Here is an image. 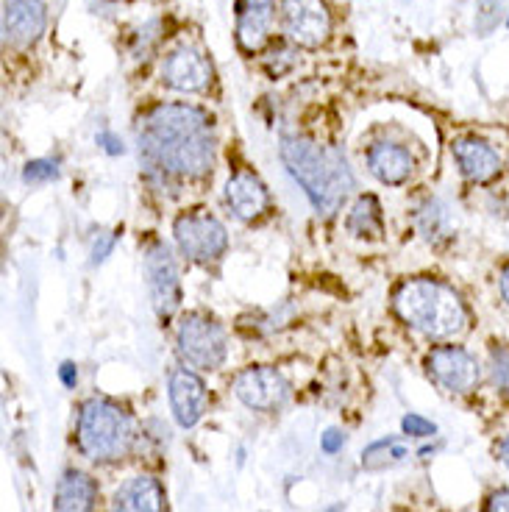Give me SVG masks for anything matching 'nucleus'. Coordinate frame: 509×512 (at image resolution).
Returning a JSON list of instances; mask_svg holds the SVG:
<instances>
[{"mask_svg": "<svg viewBox=\"0 0 509 512\" xmlns=\"http://www.w3.org/2000/svg\"><path fill=\"white\" fill-rule=\"evenodd\" d=\"M234 393H237V398H240L248 410L273 412L281 410L287 404V398H290V382L276 368L256 365V368H248V371H242L234 379Z\"/></svg>", "mask_w": 509, "mask_h": 512, "instance_id": "obj_9", "label": "nucleus"}, {"mask_svg": "<svg viewBox=\"0 0 509 512\" xmlns=\"http://www.w3.org/2000/svg\"><path fill=\"white\" fill-rule=\"evenodd\" d=\"M131 418L109 398H90L78 415V451L95 462L120 460L131 448Z\"/></svg>", "mask_w": 509, "mask_h": 512, "instance_id": "obj_4", "label": "nucleus"}, {"mask_svg": "<svg viewBox=\"0 0 509 512\" xmlns=\"http://www.w3.org/2000/svg\"><path fill=\"white\" fill-rule=\"evenodd\" d=\"M273 26V6L268 9H242L237 12V42L245 53H256L268 42Z\"/></svg>", "mask_w": 509, "mask_h": 512, "instance_id": "obj_19", "label": "nucleus"}, {"mask_svg": "<svg viewBox=\"0 0 509 512\" xmlns=\"http://www.w3.org/2000/svg\"><path fill=\"white\" fill-rule=\"evenodd\" d=\"M162 81L165 87L184 92V95L204 92L212 84V64L198 48L181 45L162 64Z\"/></svg>", "mask_w": 509, "mask_h": 512, "instance_id": "obj_12", "label": "nucleus"}, {"mask_svg": "<svg viewBox=\"0 0 509 512\" xmlns=\"http://www.w3.org/2000/svg\"><path fill=\"white\" fill-rule=\"evenodd\" d=\"M115 248V237L112 234H98V240L92 245V262H103Z\"/></svg>", "mask_w": 509, "mask_h": 512, "instance_id": "obj_29", "label": "nucleus"}, {"mask_svg": "<svg viewBox=\"0 0 509 512\" xmlns=\"http://www.w3.org/2000/svg\"><path fill=\"white\" fill-rule=\"evenodd\" d=\"M176 351L190 368L217 371L226 362V332L204 312L184 315L176 332Z\"/></svg>", "mask_w": 509, "mask_h": 512, "instance_id": "obj_5", "label": "nucleus"}, {"mask_svg": "<svg viewBox=\"0 0 509 512\" xmlns=\"http://www.w3.org/2000/svg\"><path fill=\"white\" fill-rule=\"evenodd\" d=\"M498 457H501V462L509 468V437L501 440V446H498Z\"/></svg>", "mask_w": 509, "mask_h": 512, "instance_id": "obj_34", "label": "nucleus"}, {"mask_svg": "<svg viewBox=\"0 0 509 512\" xmlns=\"http://www.w3.org/2000/svg\"><path fill=\"white\" fill-rule=\"evenodd\" d=\"M173 237H176V245L179 251L192 262L198 265H209V262H217L226 245H229V234H226V226L217 218H212L209 212H190V215H181L173 223Z\"/></svg>", "mask_w": 509, "mask_h": 512, "instance_id": "obj_6", "label": "nucleus"}, {"mask_svg": "<svg viewBox=\"0 0 509 512\" xmlns=\"http://www.w3.org/2000/svg\"><path fill=\"white\" fill-rule=\"evenodd\" d=\"M273 6V0H237V12L242 9H268Z\"/></svg>", "mask_w": 509, "mask_h": 512, "instance_id": "obj_32", "label": "nucleus"}, {"mask_svg": "<svg viewBox=\"0 0 509 512\" xmlns=\"http://www.w3.org/2000/svg\"><path fill=\"white\" fill-rule=\"evenodd\" d=\"M462 176L473 184H490L501 173V156L490 142L479 137H462L451 145Z\"/></svg>", "mask_w": 509, "mask_h": 512, "instance_id": "obj_14", "label": "nucleus"}, {"mask_svg": "<svg viewBox=\"0 0 509 512\" xmlns=\"http://www.w3.org/2000/svg\"><path fill=\"white\" fill-rule=\"evenodd\" d=\"M59 376H62V382L67 384V387H76L78 382V371L73 362H62V368H59Z\"/></svg>", "mask_w": 509, "mask_h": 512, "instance_id": "obj_31", "label": "nucleus"}, {"mask_svg": "<svg viewBox=\"0 0 509 512\" xmlns=\"http://www.w3.org/2000/svg\"><path fill=\"white\" fill-rule=\"evenodd\" d=\"M281 162L287 173L293 176L301 190L306 192L309 204L315 212L329 218L343 204L345 195L354 190V173L345 162V156L331 148V145H318V142L287 134L281 137Z\"/></svg>", "mask_w": 509, "mask_h": 512, "instance_id": "obj_2", "label": "nucleus"}, {"mask_svg": "<svg viewBox=\"0 0 509 512\" xmlns=\"http://www.w3.org/2000/svg\"><path fill=\"white\" fill-rule=\"evenodd\" d=\"M95 499H98V487L90 476L81 471H67L56 487L53 512H92Z\"/></svg>", "mask_w": 509, "mask_h": 512, "instance_id": "obj_18", "label": "nucleus"}, {"mask_svg": "<svg viewBox=\"0 0 509 512\" xmlns=\"http://www.w3.org/2000/svg\"><path fill=\"white\" fill-rule=\"evenodd\" d=\"M56 179H59V165L53 159H34L23 170V181L26 184H48V181Z\"/></svg>", "mask_w": 509, "mask_h": 512, "instance_id": "obj_25", "label": "nucleus"}, {"mask_svg": "<svg viewBox=\"0 0 509 512\" xmlns=\"http://www.w3.org/2000/svg\"><path fill=\"white\" fill-rule=\"evenodd\" d=\"M345 446V432L340 429H326V435L320 437V448L326 451V454H337V451H343Z\"/></svg>", "mask_w": 509, "mask_h": 512, "instance_id": "obj_28", "label": "nucleus"}, {"mask_svg": "<svg viewBox=\"0 0 509 512\" xmlns=\"http://www.w3.org/2000/svg\"><path fill=\"white\" fill-rule=\"evenodd\" d=\"M226 204L240 220H256L268 212L270 195L268 187L256 179L254 173L240 170L226 181Z\"/></svg>", "mask_w": 509, "mask_h": 512, "instance_id": "obj_15", "label": "nucleus"}, {"mask_svg": "<svg viewBox=\"0 0 509 512\" xmlns=\"http://www.w3.org/2000/svg\"><path fill=\"white\" fill-rule=\"evenodd\" d=\"M504 17V0H476V17H473V26L476 31L487 37L490 31H496L498 23Z\"/></svg>", "mask_w": 509, "mask_h": 512, "instance_id": "obj_24", "label": "nucleus"}, {"mask_svg": "<svg viewBox=\"0 0 509 512\" xmlns=\"http://www.w3.org/2000/svg\"><path fill=\"white\" fill-rule=\"evenodd\" d=\"M170 410L179 426L190 429L204 418L206 412V384L198 373L179 368L170 373Z\"/></svg>", "mask_w": 509, "mask_h": 512, "instance_id": "obj_13", "label": "nucleus"}, {"mask_svg": "<svg viewBox=\"0 0 509 512\" xmlns=\"http://www.w3.org/2000/svg\"><path fill=\"white\" fill-rule=\"evenodd\" d=\"M398 318L429 340H451L468 329V307L454 287L434 279H412L393 298Z\"/></svg>", "mask_w": 509, "mask_h": 512, "instance_id": "obj_3", "label": "nucleus"}, {"mask_svg": "<svg viewBox=\"0 0 509 512\" xmlns=\"http://www.w3.org/2000/svg\"><path fill=\"white\" fill-rule=\"evenodd\" d=\"M3 42L6 48L26 51L37 45L48 26L45 0H3Z\"/></svg>", "mask_w": 509, "mask_h": 512, "instance_id": "obj_11", "label": "nucleus"}, {"mask_svg": "<svg viewBox=\"0 0 509 512\" xmlns=\"http://www.w3.org/2000/svg\"><path fill=\"white\" fill-rule=\"evenodd\" d=\"M487 371H490V382L501 393H509V346L504 343H496L490 346V354H487Z\"/></svg>", "mask_w": 509, "mask_h": 512, "instance_id": "obj_22", "label": "nucleus"}, {"mask_svg": "<svg viewBox=\"0 0 509 512\" xmlns=\"http://www.w3.org/2000/svg\"><path fill=\"white\" fill-rule=\"evenodd\" d=\"M484 512H509V490L507 487H501V490H496V493L487 499V504H484Z\"/></svg>", "mask_w": 509, "mask_h": 512, "instance_id": "obj_30", "label": "nucleus"}, {"mask_svg": "<svg viewBox=\"0 0 509 512\" xmlns=\"http://www.w3.org/2000/svg\"><path fill=\"white\" fill-rule=\"evenodd\" d=\"M409 451L404 446H398V440L395 437H387V440H379V443H373V446L362 454V462L368 465V468H379L384 462H395V460H404Z\"/></svg>", "mask_w": 509, "mask_h": 512, "instance_id": "obj_23", "label": "nucleus"}, {"mask_svg": "<svg viewBox=\"0 0 509 512\" xmlns=\"http://www.w3.org/2000/svg\"><path fill=\"white\" fill-rule=\"evenodd\" d=\"M368 167L382 184H404L415 170V159L395 142H376L368 151Z\"/></svg>", "mask_w": 509, "mask_h": 512, "instance_id": "obj_17", "label": "nucleus"}, {"mask_svg": "<svg viewBox=\"0 0 509 512\" xmlns=\"http://www.w3.org/2000/svg\"><path fill=\"white\" fill-rule=\"evenodd\" d=\"M326 512H340V507H331V510H326Z\"/></svg>", "mask_w": 509, "mask_h": 512, "instance_id": "obj_35", "label": "nucleus"}, {"mask_svg": "<svg viewBox=\"0 0 509 512\" xmlns=\"http://www.w3.org/2000/svg\"><path fill=\"white\" fill-rule=\"evenodd\" d=\"M95 142L101 145L103 151L109 156H120L123 151H126V145H123V140L117 137V134H112V131H101L98 137H95Z\"/></svg>", "mask_w": 509, "mask_h": 512, "instance_id": "obj_27", "label": "nucleus"}, {"mask_svg": "<svg viewBox=\"0 0 509 512\" xmlns=\"http://www.w3.org/2000/svg\"><path fill=\"white\" fill-rule=\"evenodd\" d=\"M145 270H148V290H151L153 309L159 318H170L181 304V282L176 259L165 243H153L145 254Z\"/></svg>", "mask_w": 509, "mask_h": 512, "instance_id": "obj_10", "label": "nucleus"}, {"mask_svg": "<svg viewBox=\"0 0 509 512\" xmlns=\"http://www.w3.org/2000/svg\"><path fill=\"white\" fill-rule=\"evenodd\" d=\"M426 371L446 393H471L479 384V362L468 348L437 346L426 354Z\"/></svg>", "mask_w": 509, "mask_h": 512, "instance_id": "obj_8", "label": "nucleus"}, {"mask_svg": "<svg viewBox=\"0 0 509 512\" xmlns=\"http://www.w3.org/2000/svg\"><path fill=\"white\" fill-rule=\"evenodd\" d=\"M345 226H348V231L354 237L379 240L384 234V215L382 204L376 201V195H362V198H357V204L351 206V212H348Z\"/></svg>", "mask_w": 509, "mask_h": 512, "instance_id": "obj_20", "label": "nucleus"}, {"mask_svg": "<svg viewBox=\"0 0 509 512\" xmlns=\"http://www.w3.org/2000/svg\"><path fill=\"white\" fill-rule=\"evenodd\" d=\"M498 284H501V295H504V301L509 304V265L501 268V279H498Z\"/></svg>", "mask_w": 509, "mask_h": 512, "instance_id": "obj_33", "label": "nucleus"}, {"mask_svg": "<svg viewBox=\"0 0 509 512\" xmlns=\"http://www.w3.org/2000/svg\"><path fill=\"white\" fill-rule=\"evenodd\" d=\"M418 229L423 234V240L440 243V240L451 237V231H454V215H451V209L443 201L432 198V201H426L418 209Z\"/></svg>", "mask_w": 509, "mask_h": 512, "instance_id": "obj_21", "label": "nucleus"}, {"mask_svg": "<svg viewBox=\"0 0 509 512\" xmlns=\"http://www.w3.org/2000/svg\"><path fill=\"white\" fill-rule=\"evenodd\" d=\"M140 159L162 181L204 179L215 165L212 117L192 103H159L142 117Z\"/></svg>", "mask_w": 509, "mask_h": 512, "instance_id": "obj_1", "label": "nucleus"}, {"mask_svg": "<svg viewBox=\"0 0 509 512\" xmlns=\"http://www.w3.org/2000/svg\"><path fill=\"white\" fill-rule=\"evenodd\" d=\"M279 23L284 37L306 51L320 48L331 34V12L326 0H281Z\"/></svg>", "mask_w": 509, "mask_h": 512, "instance_id": "obj_7", "label": "nucleus"}, {"mask_svg": "<svg viewBox=\"0 0 509 512\" xmlns=\"http://www.w3.org/2000/svg\"><path fill=\"white\" fill-rule=\"evenodd\" d=\"M401 429H404L409 437L437 435V426H434L432 421H426V418H420V415H407V418L401 421Z\"/></svg>", "mask_w": 509, "mask_h": 512, "instance_id": "obj_26", "label": "nucleus"}, {"mask_svg": "<svg viewBox=\"0 0 509 512\" xmlns=\"http://www.w3.org/2000/svg\"><path fill=\"white\" fill-rule=\"evenodd\" d=\"M165 490L153 476H134L117 487L109 512H162Z\"/></svg>", "mask_w": 509, "mask_h": 512, "instance_id": "obj_16", "label": "nucleus"}, {"mask_svg": "<svg viewBox=\"0 0 509 512\" xmlns=\"http://www.w3.org/2000/svg\"><path fill=\"white\" fill-rule=\"evenodd\" d=\"M507 26H509V20H507Z\"/></svg>", "mask_w": 509, "mask_h": 512, "instance_id": "obj_36", "label": "nucleus"}]
</instances>
